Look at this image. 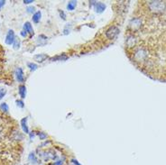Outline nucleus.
I'll list each match as a JSON object with an SVG mask.
<instances>
[{
    "instance_id": "f257e3e1",
    "label": "nucleus",
    "mask_w": 166,
    "mask_h": 165,
    "mask_svg": "<svg viewBox=\"0 0 166 165\" xmlns=\"http://www.w3.org/2000/svg\"><path fill=\"white\" fill-rule=\"evenodd\" d=\"M119 32H120V30L116 26H111L108 30H107L106 36H107V39L112 40L114 38H116V36L119 34Z\"/></svg>"
},
{
    "instance_id": "f03ea898",
    "label": "nucleus",
    "mask_w": 166,
    "mask_h": 165,
    "mask_svg": "<svg viewBox=\"0 0 166 165\" xmlns=\"http://www.w3.org/2000/svg\"><path fill=\"white\" fill-rule=\"evenodd\" d=\"M5 61H6L5 50L3 49L2 45L0 44V75H1V73L4 70V67H5Z\"/></svg>"
},
{
    "instance_id": "7ed1b4c3",
    "label": "nucleus",
    "mask_w": 166,
    "mask_h": 165,
    "mask_svg": "<svg viewBox=\"0 0 166 165\" xmlns=\"http://www.w3.org/2000/svg\"><path fill=\"white\" fill-rule=\"evenodd\" d=\"M15 39H16V37H15V33H14V31H13V30H9L8 33V35H7V37H6V44H8V45H11V44H14Z\"/></svg>"
},
{
    "instance_id": "20e7f679",
    "label": "nucleus",
    "mask_w": 166,
    "mask_h": 165,
    "mask_svg": "<svg viewBox=\"0 0 166 165\" xmlns=\"http://www.w3.org/2000/svg\"><path fill=\"white\" fill-rule=\"evenodd\" d=\"M95 9L97 13H102L106 9V6L101 2H98L95 6Z\"/></svg>"
},
{
    "instance_id": "39448f33",
    "label": "nucleus",
    "mask_w": 166,
    "mask_h": 165,
    "mask_svg": "<svg viewBox=\"0 0 166 165\" xmlns=\"http://www.w3.org/2000/svg\"><path fill=\"white\" fill-rule=\"evenodd\" d=\"M17 80L19 82H23L25 78H24V72L22 70L21 68H18L17 70Z\"/></svg>"
},
{
    "instance_id": "423d86ee",
    "label": "nucleus",
    "mask_w": 166,
    "mask_h": 165,
    "mask_svg": "<svg viewBox=\"0 0 166 165\" xmlns=\"http://www.w3.org/2000/svg\"><path fill=\"white\" fill-rule=\"evenodd\" d=\"M48 58V56L46 54H38V55H35L34 57V59L38 62H43L44 61H45L46 59Z\"/></svg>"
},
{
    "instance_id": "0eeeda50",
    "label": "nucleus",
    "mask_w": 166,
    "mask_h": 165,
    "mask_svg": "<svg viewBox=\"0 0 166 165\" xmlns=\"http://www.w3.org/2000/svg\"><path fill=\"white\" fill-rule=\"evenodd\" d=\"M24 28H25L26 32H28L30 34L34 35V30H33V27H32V26H31V24H30L29 22H27V23L25 24Z\"/></svg>"
},
{
    "instance_id": "6e6552de",
    "label": "nucleus",
    "mask_w": 166,
    "mask_h": 165,
    "mask_svg": "<svg viewBox=\"0 0 166 165\" xmlns=\"http://www.w3.org/2000/svg\"><path fill=\"white\" fill-rule=\"evenodd\" d=\"M26 121H27V118H23L22 121H21V124H22V127H23V130L25 133L28 134L29 133V130H28V127L26 125Z\"/></svg>"
},
{
    "instance_id": "1a4fd4ad",
    "label": "nucleus",
    "mask_w": 166,
    "mask_h": 165,
    "mask_svg": "<svg viewBox=\"0 0 166 165\" xmlns=\"http://www.w3.org/2000/svg\"><path fill=\"white\" fill-rule=\"evenodd\" d=\"M19 94H20V96H21L22 98H26V86L21 85L19 87Z\"/></svg>"
},
{
    "instance_id": "9d476101",
    "label": "nucleus",
    "mask_w": 166,
    "mask_h": 165,
    "mask_svg": "<svg viewBox=\"0 0 166 165\" xmlns=\"http://www.w3.org/2000/svg\"><path fill=\"white\" fill-rule=\"evenodd\" d=\"M41 12H36L35 15H34V16H33V21L35 22V23H38L39 21H40V19H41Z\"/></svg>"
},
{
    "instance_id": "9b49d317",
    "label": "nucleus",
    "mask_w": 166,
    "mask_h": 165,
    "mask_svg": "<svg viewBox=\"0 0 166 165\" xmlns=\"http://www.w3.org/2000/svg\"><path fill=\"white\" fill-rule=\"evenodd\" d=\"M76 5H77V2L76 1H70L67 8H68L69 10H74V8H76Z\"/></svg>"
},
{
    "instance_id": "f8f14e48",
    "label": "nucleus",
    "mask_w": 166,
    "mask_h": 165,
    "mask_svg": "<svg viewBox=\"0 0 166 165\" xmlns=\"http://www.w3.org/2000/svg\"><path fill=\"white\" fill-rule=\"evenodd\" d=\"M13 45H14V49H15V50H18L19 47H20V41H19V39L16 38V39H15V42H14V44H13Z\"/></svg>"
},
{
    "instance_id": "ddd939ff",
    "label": "nucleus",
    "mask_w": 166,
    "mask_h": 165,
    "mask_svg": "<svg viewBox=\"0 0 166 165\" xmlns=\"http://www.w3.org/2000/svg\"><path fill=\"white\" fill-rule=\"evenodd\" d=\"M0 109H1V111L8 112V104L2 103L1 105H0Z\"/></svg>"
},
{
    "instance_id": "4468645a",
    "label": "nucleus",
    "mask_w": 166,
    "mask_h": 165,
    "mask_svg": "<svg viewBox=\"0 0 166 165\" xmlns=\"http://www.w3.org/2000/svg\"><path fill=\"white\" fill-rule=\"evenodd\" d=\"M7 93V89L3 88H0V99H1Z\"/></svg>"
},
{
    "instance_id": "2eb2a0df",
    "label": "nucleus",
    "mask_w": 166,
    "mask_h": 165,
    "mask_svg": "<svg viewBox=\"0 0 166 165\" xmlns=\"http://www.w3.org/2000/svg\"><path fill=\"white\" fill-rule=\"evenodd\" d=\"M28 67H29L32 70H35L38 68V66H37L36 64H35V63H28Z\"/></svg>"
},
{
    "instance_id": "dca6fc26",
    "label": "nucleus",
    "mask_w": 166,
    "mask_h": 165,
    "mask_svg": "<svg viewBox=\"0 0 166 165\" xmlns=\"http://www.w3.org/2000/svg\"><path fill=\"white\" fill-rule=\"evenodd\" d=\"M29 160H34L35 162L36 161V159H35V153H33V152H32V153H31V154L29 155Z\"/></svg>"
},
{
    "instance_id": "f3484780",
    "label": "nucleus",
    "mask_w": 166,
    "mask_h": 165,
    "mask_svg": "<svg viewBox=\"0 0 166 165\" xmlns=\"http://www.w3.org/2000/svg\"><path fill=\"white\" fill-rule=\"evenodd\" d=\"M39 137H40V139L44 140V139H45V138L47 137V135H46L45 134H44V133H40V134H39Z\"/></svg>"
},
{
    "instance_id": "a211bd4d",
    "label": "nucleus",
    "mask_w": 166,
    "mask_h": 165,
    "mask_svg": "<svg viewBox=\"0 0 166 165\" xmlns=\"http://www.w3.org/2000/svg\"><path fill=\"white\" fill-rule=\"evenodd\" d=\"M17 106H19L20 107H24V103H23V101H21V100H17Z\"/></svg>"
},
{
    "instance_id": "6ab92c4d",
    "label": "nucleus",
    "mask_w": 166,
    "mask_h": 165,
    "mask_svg": "<svg viewBox=\"0 0 166 165\" xmlns=\"http://www.w3.org/2000/svg\"><path fill=\"white\" fill-rule=\"evenodd\" d=\"M27 11H28V13L34 12V11H35V8H27Z\"/></svg>"
},
{
    "instance_id": "aec40b11",
    "label": "nucleus",
    "mask_w": 166,
    "mask_h": 165,
    "mask_svg": "<svg viewBox=\"0 0 166 165\" xmlns=\"http://www.w3.org/2000/svg\"><path fill=\"white\" fill-rule=\"evenodd\" d=\"M53 165H62V160H58V161H55Z\"/></svg>"
},
{
    "instance_id": "412c9836",
    "label": "nucleus",
    "mask_w": 166,
    "mask_h": 165,
    "mask_svg": "<svg viewBox=\"0 0 166 165\" xmlns=\"http://www.w3.org/2000/svg\"><path fill=\"white\" fill-rule=\"evenodd\" d=\"M5 1H3V0H0V8H1L4 5H5Z\"/></svg>"
},
{
    "instance_id": "4be33fe9",
    "label": "nucleus",
    "mask_w": 166,
    "mask_h": 165,
    "mask_svg": "<svg viewBox=\"0 0 166 165\" xmlns=\"http://www.w3.org/2000/svg\"><path fill=\"white\" fill-rule=\"evenodd\" d=\"M24 3H25V4H30V3H33V0H26V1L25 0Z\"/></svg>"
},
{
    "instance_id": "5701e85b",
    "label": "nucleus",
    "mask_w": 166,
    "mask_h": 165,
    "mask_svg": "<svg viewBox=\"0 0 166 165\" xmlns=\"http://www.w3.org/2000/svg\"><path fill=\"white\" fill-rule=\"evenodd\" d=\"M21 35H22L23 37H26V31H22V32H21Z\"/></svg>"
},
{
    "instance_id": "b1692460",
    "label": "nucleus",
    "mask_w": 166,
    "mask_h": 165,
    "mask_svg": "<svg viewBox=\"0 0 166 165\" xmlns=\"http://www.w3.org/2000/svg\"><path fill=\"white\" fill-rule=\"evenodd\" d=\"M72 162H73L75 165H80V164L78 162V160H72Z\"/></svg>"
},
{
    "instance_id": "393cba45",
    "label": "nucleus",
    "mask_w": 166,
    "mask_h": 165,
    "mask_svg": "<svg viewBox=\"0 0 166 165\" xmlns=\"http://www.w3.org/2000/svg\"><path fill=\"white\" fill-rule=\"evenodd\" d=\"M164 75H165V76H166V70H165V73H164Z\"/></svg>"
}]
</instances>
